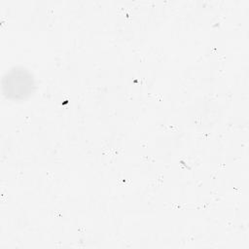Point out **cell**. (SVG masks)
Segmentation results:
<instances>
[{
  "label": "cell",
  "mask_w": 249,
  "mask_h": 249,
  "mask_svg": "<svg viewBox=\"0 0 249 249\" xmlns=\"http://www.w3.org/2000/svg\"><path fill=\"white\" fill-rule=\"evenodd\" d=\"M37 89V80L33 72L23 66L10 68L2 79L3 94L12 101H25Z\"/></svg>",
  "instance_id": "obj_1"
}]
</instances>
